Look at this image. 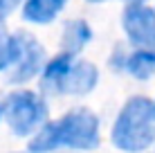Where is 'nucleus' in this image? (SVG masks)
I'll list each match as a JSON object with an SVG mask.
<instances>
[{"mask_svg":"<svg viewBox=\"0 0 155 153\" xmlns=\"http://www.w3.org/2000/svg\"><path fill=\"white\" fill-rule=\"evenodd\" d=\"M99 144V119L88 108H77L56 122L45 124L29 142V151L47 153L58 146L90 151Z\"/></svg>","mask_w":155,"mask_h":153,"instance_id":"nucleus-1","label":"nucleus"},{"mask_svg":"<svg viewBox=\"0 0 155 153\" xmlns=\"http://www.w3.org/2000/svg\"><path fill=\"white\" fill-rule=\"evenodd\" d=\"M155 142V104L133 97L121 108L113 126V144L126 153H140Z\"/></svg>","mask_w":155,"mask_h":153,"instance_id":"nucleus-2","label":"nucleus"},{"mask_svg":"<svg viewBox=\"0 0 155 153\" xmlns=\"http://www.w3.org/2000/svg\"><path fill=\"white\" fill-rule=\"evenodd\" d=\"M2 115L16 135H29L47 119V106L36 92H12L2 104Z\"/></svg>","mask_w":155,"mask_h":153,"instance_id":"nucleus-3","label":"nucleus"},{"mask_svg":"<svg viewBox=\"0 0 155 153\" xmlns=\"http://www.w3.org/2000/svg\"><path fill=\"white\" fill-rule=\"evenodd\" d=\"M126 36L140 50H155V12L142 2H130L124 12Z\"/></svg>","mask_w":155,"mask_h":153,"instance_id":"nucleus-4","label":"nucleus"},{"mask_svg":"<svg viewBox=\"0 0 155 153\" xmlns=\"http://www.w3.org/2000/svg\"><path fill=\"white\" fill-rule=\"evenodd\" d=\"M99 72L92 63L88 61H72V65L68 68V72L58 79L56 83H52L47 88V92L56 95H85L97 86Z\"/></svg>","mask_w":155,"mask_h":153,"instance_id":"nucleus-5","label":"nucleus"},{"mask_svg":"<svg viewBox=\"0 0 155 153\" xmlns=\"http://www.w3.org/2000/svg\"><path fill=\"white\" fill-rule=\"evenodd\" d=\"M20 38V59L14 68V75H12V81L14 83H20V81H29L31 77L43 68V59H45V52H43L41 43L34 38L31 34H18Z\"/></svg>","mask_w":155,"mask_h":153,"instance_id":"nucleus-6","label":"nucleus"},{"mask_svg":"<svg viewBox=\"0 0 155 153\" xmlns=\"http://www.w3.org/2000/svg\"><path fill=\"white\" fill-rule=\"evenodd\" d=\"M65 5L68 0H27L23 9V18L29 20V23H38V25L52 23Z\"/></svg>","mask_w":155,"mask_h":153,"instance_id":"nucleus-7","label":"nucleus"},{"mask_svg":"<svg viewBox=\"0 0 155 153\" xmlns=\"http://www.w3.org/2000/svg\"><path fill=\"white\" fill-rule=\"evenodd\" d=\"M90 36H92V32H90L85 20H68L65 29H63V38H61L63 52H68V54L74 56L90 41Z\"/></svg>","mask_w":155,"mask_h":153,"instance_id":"nucleus-8","label":"nucleus"},{"mask_svg":"<svg viewBox=\"0 0 155 153\" xmlns=\"http://www.w3.org/2000/svg\"><path fill=\"white\" fill-rule=\"evenodd\" d=\"M126 70L137 79H148L155 72V50H137L126 59Z\"/></svg>","mask_w":155,"mask_h":153,"instance_id":"nucleus-9","label":"nucleus"},{"mask_svg":"<svg viewBox=\"0 0 155 153\" xmlns=\"http://www.w3.org/2000/svg\"><path fill=\"white\" fill-rule=\"evenodd\" d=\"M20 38L18 34L9 36L5 29H0V70H7L9 65H16L20 59Z\"/></svg>","mask_w":155,"mask_h":153,"instance_id":"nucleus-10","label":"nucleus"},{"mask_svg":"<svg viewBox=\"0 0 155 153\" xmlns=\"http://www.w3.org/2000/svg\"><path fill=\"white\" fill-rule=\"evenodd\" d=\"M16 5H18V0H0V20H2L5 16L12 12Z\"/></svg>","mask_w":155,"mask_h":153,"instance_id":"nucleus-11","label":"nucleus"},{"mask_svg":"<svg viewBox=\"0 0 155 153\" xmlns=\"http://www.w3.org/2000/svg\"><path fill=\"white\" fill-rule=\"evenodd\" d=\"M128 2H144V0H128Z\"/></svg>","mask_w":155,"mask_h":153,"instance_id":"nucleus-12","label":"nucleus"},{"mask_svg":"<svg viewBox=\"0 0 155 153\" xmlns=\"http://www.w3.org/2000/svg\"><path fill=\"white\" fill-rule=\"evenodd\" d=\"M90 2H104V0H90Z\"/></svg>","mask_w":155,"mask_h":153,"instance_id":"nucleus-13","label":"nucleus"},{"mask_svg":"<svg viewBox=\"0 0 155 153\" xmlns=\"http://www.w3.org/2000/svg\"><path fill=\"white\" fill-rule=\"evenodd\" d=\"M0 115H2V108H0Z\"/></svg>","mask_w":155,"mask_h":153,"instance_id":"nucleus-14","label":"nucleus"},{"mask_svg":"<svg viewBox=\"0 0 155 153\" xmlns=\"http://www.w3.org/2000/svg\"><path fill=\"white\" fill-rule=\"evenodd\" d=\"M29 153H34V151H29Z\"/></svg>","mask_w":155,"mask_h":153,"instance_id":"nucleus-15","label":"nucleus"}]
</instances>
